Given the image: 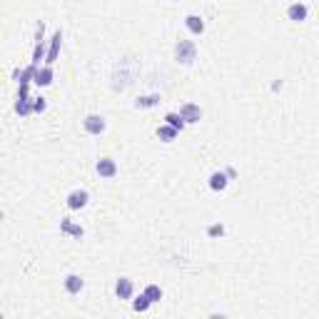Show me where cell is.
<instances>
[{"label":"cell","instance_id":"cell-10","mask_svg":"<svg viewBox=\"0 0 319 319\" xmlns=\"http://www.w3.org/2000/svg\"><path fill=\"white\" fill-rule=\"evenodd\" d=\"M185 25H187V30H190L192 35H202L204 32V20L200 15H187V18H185Z\"/></svg>","mask_w":319,"mask_h":319},{"label":"cell","instance_id":"cell-20","mask_svg":"<svg viewBox=\"0 0 319 319\" xmlns=\"http://www.w3.org/2000/svg\"><path fill=\"white\" fill-rule=\"evenodd\" d=\"M207 234H209V237H222V234H225V227H222V225H212V227L207 230Z\"/></svg>","mask_w":319,"mask_h":319},{"label":"cell","instance_id":"cell-14","mask_svg":"<svg viewBox=\"0 0 319 319\" xmlns=\"http://www.w3.org/2000/svg\"><path fill=\"white\" fill-rule=\"evenodd\" d=\"M177 132H180V130H174L172 125H162V127H157V137H160L162 143H172L174 137H177Z\"/></svg>","mask_w":319,"mask_h":319},{"label":"cell","instance_id":"cell-13","mask_svg":"<svg viewBox=\"0 0 319 319\" xmlns=\"http://www.w3.org/2000/svg\"><path fill=\"white\" fill-rule=\"evenodd\" d=\"M227 172H215L212 177H209V187L215 190V192H222L225 187H227Z\"/></svg>","mask_w":319,"mask_h":319},{"label":"cell","instance_id":"cell-5","mask_svg":"<svg viewBox=\"0 0 319 319\" xmlns=\"http://www.w3.org/2000/svg\"><path fill=\"white\" fill-rule=\"evenodd\" d=\"M180 115L185 117V122H200L202 110H200V105H195V102H185V105L180 108Z\"/></svg>","mask_w":319,"mask_h":319},{"label":"cell","instance_id":"cell-15","mask_svg":"<svg viewBox=\"0 0 319 319\" xmlns=\"http://www.w3.org/2000/svg\"><path fill=\"white\" fill-rule=\"evenodd\" d=\"M160 102V95H145V97H137L135 100V108L137 110H145V108H155Z\"/></svg>","mask_w":319,"mask_h":319},{"label":"cell","instance_id":"cell-3","mask_svg":"<svg viewBox=\"0 0 319 319\" xmlns=\"http://www.w3.org/2000/svg\"><path fill=\"white\" fill-rule=\"evenodd\" d=\"M83 125H85V132H90V135H102L105 132V120L100 115H87L83 120Z\"/></svg>","mask_w":319,"mask_h":319},{"label":"cell","instance_id":"cell-9","mask_svg":"<svg viewBox=\"0 0 319 319\" xmlns=\"http://www.w3.org/2000/svg\"><path fill=\"white\" fill-rule=\"evenodd\" d=\"M53 83V65H45L43 70L35 73V85L38 87H48Z\"/></svg>","mask_w":319,"mask_h":319},{"label":"cell","instance_id":"cell-12","mask_svg":"<svg viewBox=\"0 0 319 319\" xmlns=\"http://www.w3.org/2000/svg\"><path fill=\"white\" fill-rule=\"evenodd\" d=\"M83 285H85V282H83L80 274H67V277H65V290L70 292V294H78V292L83 290Z\"/></svg>","mask_w":319,"mask_h":319},{"label":"cell","instance_id":"cell-2","mask_svg":"<svg viewBox=\"0 0 319 319\" xmlns=\"http://www.w3.org/2000/svg\"><path fill=\"white\" fill-rule=\"evenodd\" d=\"M95 170L100 177H105V180H113L117 174V165L115 160H110V157H102V160H97V165H95Z\"/></svg>","mask_w":319,"mask_h":319},{"label":"cell","instance_id":"cell-19","mask_svg":"<svg viewBox=\"0 0 319 319\" xmlns=\"http://www.w3.org/2000/svg\"><path fill=\"white\" fill-rule=\"evenodd\" d=\"M45 110H48L45 97H35V100H32V113H45Z\"/></svg>","mask_w":319,"mask_h":319},{"label":"cell","instance_id":"cell-6","mask_svg":"<svg viewBox=\"0 0 319 319\" xmlns=\"http://www.w3.org/2000/svg\"><path fill=\"white\" fill-rule=\"evenodd\" d=\"M307 15H309V10H307V5H304V3H292L290 8H287V18L294 20V23L307 20Z\"/></svg>","mask_w":319,"mask_h":319},{"label":"cell","instance_id":"cell-16","mask_svg":"<svg viewBox=\"0 0 319 319\" xmlns=\"http://www.w3.org/2000/svg\"><path fill=\"white\" fill-rule=\"evenodd\" d=\"M165 122H167V125H172L174 130H182V127L187 125V122H185V117L180 115V113H167V115H165Z\"/></svg>","mask_w":319,"mask_h":319},{"label":"cell","instance_id":"cell-18","mask_svg":"<svg viewBox=\"0 0 319 319\" xmlns=\"http://www.w3.org/2000/svg\"><path fill=\"white\" fill-rule=\"evenodd\" d=\"M145 294L150 297V302H160V299H162V290H160L157 285H150V287H145Z\"/></svg>","mask_w":319,"mask_h":319},{"label":"cell","instance_id":"cell-8","mask_svg":"<svg viewBox=\"0 0 319 319\" xmlns=\"http://www.w3.org/2000/svg\"><path fill=\"white\" fill-rule=\"evenodd\" d=\"M60 232H62V234H73L75 239H80V237L85 234V230H83L80 225H75L73 220H67V217H65V220L60 222Z\"/></svg>","mask_w":319,"mask_h":319},{"label":"cell","instance_id":"cell-17","mask_svg":"<svg viewBox=\"0 0 319 319\" xmlns=\"http://www.w3.org/2000/svg\"><path fill=\"white\" fill-rule=\"evenodd\" d=\"M150 304H152V302H150V297H147V294H140V297L132 302V309H135V312H145Z\"/></svg>","mask_w":319,"mask_h":319},{"label":"cell","instance_id":"cell-7","mask_svg":"<svg viewBox=\"0 0 319 319\" xmlns=\"http://www.w3.org/2000/svg\"><path fill=\"white\" fill-rule=\"evenodd\" d=\"M132 292H135V285H132V279H127V277H120L115 285V294L120 299H130L132 297Z\"/></svg>","mask_w":319,"mask_h":319},{"label":"cell","instance_id":"cell-11","mask_svg":"<svg viewBox=\"0 0 319 319\" xmlns=\"http://www.w3.org/2000/svg\"><path fill=\"white\" fill-rule=\"evenodd\" d=\"M60 43H62V35H60V30L53 35V43H50V50H48V58H45V62L48 65H53L55 60H58L60 55Z\"/></svg>","mask_w":319,"mask_h":319},{"label":"cell","instance_id":"cell-1","mask_svg":"<svg viewBox=\"0 0 319 319\" xmlns=\"http://www.w3.org/2000/svg\"><path fill=\"white\" fill-rule=\"evenodd\" d=\"M174 58H177V62H182V65H192V62L197 60L195 43H192V40H177V45H174Z\"/></svg>","mask_w":319,"mask_h":319},{"label":"cell","instance_id":"cell-4","mask_svg":"<svg viewBox=\"0 0 319 319\" xmlns=\"http://www.w3.org/2000/svg\"><path fill=\"white\" fill-rule=\"evenodd\" d=\"M90 200V195H87V190H73L70 195H67V207L70 209H83Z\"/></svg>","mask_w":319,"mask_h":319}]
</instances>
